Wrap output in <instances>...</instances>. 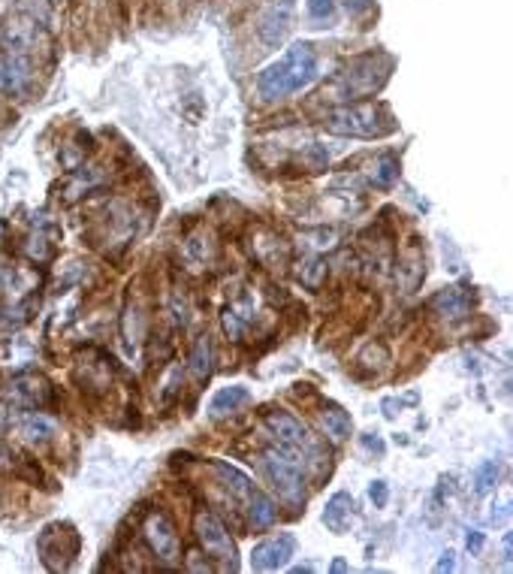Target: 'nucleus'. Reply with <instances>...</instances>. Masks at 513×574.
<instances>
[{
  "label": "nucleus",
  "instance_id": "14",
  "mask_svg": "<svg viewBox=\"0 0 513 574\" xmlns=\"http://www.w3.org/2000/svg\"><path fill=\"white\" fill-rule=\"evenodd\" d=\"M242 402H248V390L245 387H226L212 399L209 411H212V418H221V414H226V411H236Z\"/></svg>",
  "mask_w": 513,
  "mask_h": 574
},
{
  "label": "nucleus",
  "instance_id": "23",
  "mask_svg": "<svg viewBox=\"0 0 513 574\" xmlns=\"http://www.w3.org/2000/svg\"><path fill=\"white\" fill-rule=\"evenodd\" d=\"M450 568H453V553H447V556L438 562V571H450Z\"/></svg>",
  "mask_w": 513,
  "mask_h": 574
},
{
  "label": "nucleus",
  "instance_id": "4",
  "mask_svg": "<svg viewBox=\"0 0 513 574\" xmlns=\"http://www.w3.org/2000/svg\"><path fill=\"white\" fill-rule=\"evenodd\" d=\"M266 471H269V478L275 481L278 493L290 505H299L302 502L305 481H302V469H299L296 459H290L287 454H278V450H269V454H266Z\"/></svg>",
  "mask_w": 513,
  "mask_h": 574
},
{
  "label": "nucleus",
  "instance_id": "16",
  "mask_svg": "<svg viewBox=\"0 0 513 574\" xmlns=\"http://www.w3.org/2000/svg\"><path fill=\"white\" fill-rule=\"evenodd\" d=\"M218 471L226 478V483H230V490L236 493L238 499H248L250 493H254V483L248 481V475H242L238 469H233V466H226V463H218Z\"/></svg>",
  "mask_w": 513,
  "mask_h": 574
},
{
  "label": "nucleus",
  "instance_id": "3",
  "mask_svg": "<svg viewBox=\"0 0 513 574\" xmlns=\"http://www.w3.org/2000/svg\"><path fill=\"white\" fill-rule=\"evenodd\" d=\"M326 130L338 137H374L381 133L374 106H341L326 115Z\"/></svg>",
  "mask_w": 513,
  "mask_h": 574
},
{
  "label": "nucleus",
  "instance_id": "19",
  "mask_svg": "<svg viewBox=\"0 0 513 574\" xmlns=\"http://www.w3.org/2000/svg\"><path fill=\"white\" fill-rule=\"evenodd\" d=\"M308 16L311 18H329L333 16V0H308Z\"/></svg>",
  "mask_w": 513,
  "mask_h": 574
},
{
  "label": "nucleus",
  "instance_id": "8",
  "mask_svg": "<svg viewBox=\"0 0 513 574\" xmlns=\"http://www.w3.org/2000/svg\"><path fill=\"white\" fill-rule=\"evenodd\" d=\"M290 18H293V4L290 0H278V4L269 9L263 25H260V37H263L266 46H278V42L284 40V33L290 30Z\"/></svg>",
  "mask_w": 513,
  "mask_h": 574
},
{
  "label": "nucleus",
  "instance_id": "21",
  "mask_svg": "<svg viewBox=\"0 0 513 574\" xmlns=\"http://www.w3.org/2000/svg\"><path fill=\"white\" fill-rule=\"evenodd\" d=\"M369 496H371V502L378 505V508H384V505H386V496H390V493H386V483H384V481H374V483H371V490H369Z\"/></svg>",
  "mask_w": 513,
  "mask_h": 574
},
{
  "label": "nucleus",
  "instance_id": "12",
  "mask_svg": "<svg viewBox=\"0 0 513 574\" xmlns=\"http://www.w3.org/2000/svg\"><path fill=\"white\" fill-rule=\"evenodd\" d=\"M435 306L441 309V314L444 318H450V321H462L465 314H468V297L462 294V290H456V287H450V290H444V294L435 299Z\"/></svg>",
  "mask_w": 513,
  "mask_h": 574
},
{
  "label": "nucleus",
  "instance_id": "18",
  "mask_svg": "<svg viewBox=\"0 0 513 574\" xmlns=\"http://www.w3.org/2000/svg\"><path fill=\"white\" fill-rule=\"evenodd\" d=\"M396 178V161L393 157H381L378 161V173H374V182L378 185H390Z\"/></svg>",
  "mask_w": 513,
  "mask_h": 574
},
{
  "label": "nucleus",
  "instance_id": "6",
  "mask_svg": "<svg viewBox=\"0 0 513 574\" xmlns=\"http://www.w3.org/2000/svg\"><path fill=\"white\" fill-rule=\"evenodd\" d=\"M293 550H296V538L293 535L269 538V541L254 547V553H250V566H254L257 571H278V568L287 566Z\"/></svg>",
  "mask_w": 513,
  "mask_h": 574
},
{
  "label": "nucleus",
  "instance_id": "2",
  "mask_svg": "<svg viewBox=\"0 0 513 574\" xmlns=\"http://www.w3.org/2000/svg\"><path fill=\"white\" fill-rule=\"evenodd\" d=\"M197 538H200V544L205 547V553L221 562V568H230V571L238 568L236 544H233L230 532H226V526L214 514H200L197 517Z\"/></svg>",
  "mask_w": 513,
  "mask_h": 574
},
{
  "label": "nucleus",
  "instance_id": "5",
  "mask_svg": "<svg viewBox=\"0 0 513 574\" xmlns=\"http://www.w3.org/2000/svg\"><path fill=\"white\" fill-rule=\"evenodd\" d=\"M142 532H145L148 547L154 550V556L161 559V562H175L178 559V535H175L173 523H169L163 514H151V517H148Z\"/></svg>",
  "mask_w": 513,
  "mask_h": 574
},
{
  "label": "nucleus",
  "instance_id": "1",
  "mask_svg": "<svg viewBox=\"0 0 513 574\" xmlns=\"http://www.w3.org/2000/svg\"><path fill=\"white\" fill-rule=\"evenodd\" d=\"M317 76V58H314V49L308 42H296L284 52V58L275 61L272 67H266L257 79V88H260V97L266 100H281L287 94H296L311 82Z\"/></svg>",
  "mask_w": 513,
  "mask_h": 574
},
{
  "label": "nucleus",
  "instance_id": "20",
  "mask_svg": "<svg viewBox=\"0 0 513 574\" xmlns=\"http://www.w3.org/2000/svg\"><path fill=\"white\" fill-rule=\"evenodd\" d=\"M323 272H326V266L321 260H311V263H308V275H302V281H305L308 287H317V285H321V275Z\"/></svg>",
  "mask_w": 513,
  "mask_h": 574
},
{
  "label": "nucleus",
  "instance_id": "15",
  "mask_svg": "<svg viewBox=\"0 0 513 574\" xmlns=\"http://www.w3.org/2000/svg\"><path fill=\"white\" fill-rule=\"evenodd\" d=\"M190 369L197 378H205L212 372V342L209 335H202V339L193 345V354H190Z\"/></svg>",
  "mask_w": 513,
  "mask_h": 574
},
{
  "label": "nucleus",
  "instance_id": "10",
  "mask_svg": "<svg viewBox=\"0 0 513 574\" xmlns=\"http://www.w3.org/2000/svg\"><path fill=\"white\" fill-rule=\"evenodd\" d=\"M350 514H353V499L347 496V493H335V496L326 502L323 523L333 529V532H345V529L350 526Z\"/></svg>",
  "mask_w": 513,
  "mask_h": 574
},
{
  "label": "nucleus",
  "instance_id": "7",
  "mask_svg": "<svg viewBox=\"0 0 513 574\" xmlns=\"http://www.w3.org/2000/svg\"><path fill=\"white\" fill-rule=\"evenodd\" d=\"M341 82H345V97H362L374 91L384 82V76H374V58H362L341 76Z\"/></svg>",
  "mask_w": 513,
  "mask_h": 574
},
{
  "label": "nucleus",
  "instance_id": "22",
  "mask_svg": "<svg viewBox=\"0 0 513 574\" xmlns=\"http://www.w3.org/2000/svg\"><path fill=\"white\" fill-rule=\"evenodd\" d=\"M480 547H483V535L480 532H468V550H474V553H477Z\"/></svg>",
  "mask_w": 513,
  "mask_h": 574
},
{
  "label": "nucleus",
  "instance_id": "13",
  "mask_svg": "<svg viewBox=\"0 0 513 574\" xmlns=\"http://www.w3.org/2000/svg\"><path fill=\"white\" fill-rule=\"evenodd\" d=\"M248 502V514H250V523H254L257 529H266L272 526V520H275V505H272L263 493L254 490L250 496L245 499Z\"/></svg>",
  "mask_w": 513,
  "mask_h": 574
},
{
  "label": "nucleus",
  "instance_id": "9",
  "mask_svg": "<svg viewBox=\"0 0 513 574\" xmlns=\"http://www.w3.org/2000/svg\"><path fill=\"white\" fill-rule=\"evenodd\" d=\"M266 423L272 426V432L278 435V442L290 444V447H302L308 442L305 426L287 411H266Z\"/></svg>",
  "mask_w": 513,
  "mask_h": 574
},
{
  "label": "nucleus",
  "instance_id": "17",
  "mask_svg": "<svg viewBox=\"0 0 513 574\" xmlns=\"http://www.w3.org/2000/svg\"><path fill=\"white\" fill-rule=\"evenodd\" d=\"M477 493H489L495 487V481H498V463L495 459H489V463H483L480 469H477Z\"/></svg>",
  "mask_w": 513,
  "mask_h": 574
},
{
  "label": "nucleus",
  "instance_id": "11",
  "mask_svg": "<svg viewBox=\"0 0 513 574\" xmlns=\"http://www.w3.org/2000/svg\"><path fill=\"white\" fill-rule=\"evenodd\" d=\"M321 420H323V430L326 435L333 438V442H345V438L350 435V414L341 408V405H323L321 411Z\"/></svg>",
  "mask_w": 513,
  "mask_h": 574
}]
</instances>
